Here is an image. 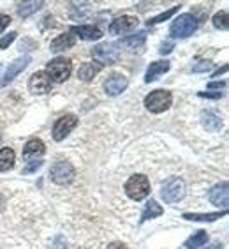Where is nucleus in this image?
Wrapping results in <instances>:
<instances>
[{
	"mask_svg": "<svg viewBox=\"0 0 229 249\" xmlns=\"http://www.w3.org/2000/svg\"><path fill=\"white\" fill-rule=\"evenodd\" d=\"M46 74H48V78L51 80V82H57V83H62L65 82L67 78L71 76L72 72V64L69 58L65 57H57L53 58L51 62L48 64V67H46Z\"/></svg>",
	"mask_w": 229,
	"mask_h": 249,
	"instance_id": "obj_1",
	"label": "nucleus"
},
{
	"mask_svg": "<svg viewBox=\"0 0 229 249\" xmlns=\"http://www.w3.org/2000/svg\"><path fill=\"white\" fill-rule=\"evenodd\" d=\"M173 103V96L169 90H153L145 97V106L152 113H163Z\"/></svg>",
	"mask_w": 229,
	"mask_h": 249,
	"instance_id": "obj_2",
	"label": "nucleus"
},
{
	"mask_svg": "<svg viewBox=\"0 0 229 249\" xmlns=\"http://www.w3.org/2000/svg\"><path fill=\"white\" fill-rule=\"evenodd\" d=\"M197 19L192 15H180L169 27V34L173 37H189L197 30Z\"/></svg>",
	"mask_w": 229,
	"mask_h": 249,
	"instance_id": "obj_3",
	"label": "nucleus"
},
{
	"mask_svg": "<svg viewBox=\"0 0 229 249\" xmlns=\"http://www.w3.org/2000/svg\"><path fill=\"white\" fill-rule=\"evenodd\" d=\"M125 193H127V196L136 201L145 200L150 195V182H148V178L145 175H132L125 182Z\"/></svg>",
	"mask_w": 229,
	"mask_h": 249,
	"instance_id": "obj_4",
	"label": "nucleus"
},
{
	"mask_svg": "<svg viewBox=\"0 0 229 249\" xmlns=\"http://www.w3.org/2000/svg\"><path fill=\"white\" fill-rule=\"evenodd\" d=\"M185 195V182L180 177H171L169 180L163 184L161 196L166 203H177Z\"/></svg>",
	"mask_w": 229,
	"mask_h": 249,
	"instance_id": "obj_5",
	"label": "nucleus"
},
{
	"mask_svg": "<svg viewBox=\"0 0 229 249\" xmlns=\"http://www.w3.org/2000/svg\"><path fill=\"white\" fill-rule=\"evenodd\" d=\"M92 57H94V60L99 62V66H104V64L110 66V64H114L120 57L118 44H114V43L97 44L96 48L92 50Z\"/></svg>",
	"mask_w": 229,
	"mask_h": 249,
	"instance_id": "obj_6",
	"label": "nucleus"
},
{
	"mask_svg": "<svg viewBox=\"0 0 229 249\" xmlns=\"http://www.w3.org/2000/svg\"><path fill=\"white\" fill-rule=\"evenodd\" d=\"M74 166L71 163H65V161H58L51 166L49 170V177L55 184H60V186H65V184H71L72 178H74Z\"/></svg>",
	"mask_w": 229,
	"mask_h": 249,
	"instance_id": "obj_7",
	"label": "nucleus"
},
{
	"mask_svg": "<svg viewBox=\"0 0 229 249\" xmlns=\"http://www.w3.org/2000/svg\"><path fill=\"white\" fill-rule=\"evenodd\" d=\"M76 125H78L76 115H72V113L62 115L57 122H55V125H53V138H55V142H62V140L65 138L67 134L71 133Z\"/></svg>",
	"mask_w": 229,
	"mask_h": 249,
	"instance_id": "obj_8",
	"label": "nucleus"
},
{
	"mask_svg": "<svg viewBox=\"0 0 229 249\" xmlns=\"http://www.w3.org/2000/svg\"><path fill=\"white\" fill-rule=\"evenodd\" d=\"M30 60H32V58H30L29 55H25V57H18L16 60H13V62L7 66V69H5V72L2 74V78H0V87L9 85V83L18 76L19 72L25 71V67L29 66Z\"/></svg>",
	"mask_w": 229,
	"mask_h": 249,
	"instance_id": "obj_9",
	"label": "nucleus"
},
{
	"mask_svg": "<svg viewBox=\"0 0 229 249\" xmlns=\"http://www.w3.org/2000/svg\"><path fill=\"white\" fill-rule=\"evenodd\" d=\"M129 85V80L124 76V74H120V72H113L110 74V78L104 82V90L108 96H118L122 92L127 89Z\"/></svg>",
	"mask_w": 229,
	"mask_h": 249,
	"instance_id": "obj_10",
	"label": "nucleus"
},
{
	"mask_svg": "<svg viewBox=\"0 0 229 249\" xmlns=\"http://www.w3.org/2000/svg\"><path fill=\"white\" fill-rule=\"evenodd\" d=\"M51 89V80L48 78V74L44 71L33 72L29 80V90L32 94H46Z\"/></svg>",
	"mask_w": 229,
	"mask_h": 249,
	"instance_id": "obj_11",
	"label": "nucleus"
},
{
	"mask_svg": "<svg viewBox=\"0 0 229 249\" xmlns=\"http://www.w3.org/2000/svg\"><path fill=\"white\" fill-rule=\"evenodd\" d=\"M139 19L136 16H131V15H124L120 16V18H114L110 25V32L111 34H125V32H131L138 27Z\"/></svg>",
	"mask_w": 229,
	"mask_h": 249,
	"instance_id": "obj_12",
	"label": "nucleus"
},
{
	"mask_svg": "<svg viewBox=\"0 0 229 249\" xmlns=\"http://www.w3.org/2000/svg\"><path fill=\"white\" fill-rule=\"evenodd\" d=\"M229 186L228 182H220L217 184V186H213L210 189V193H208V198H210V201L213 203V205L217 207H222V209H228V196H229Z\"/></svg>",
	"mask_w": 229,
	"mask_h": 249,
	"instance_id": "obj_13",
	"label": "nucleus"
},
{
	"mask_svg": "<svg viewBox=\"0 0 229 249\" xmlns=\"http://www.w3.org/2000/svg\"><path fill=\"white\" fill-rule=\"evenodd\" d=\"M169 67H171V64L167 62V60L152 62L150 66H148V69H147V74H145V82L150 83V82H153V80H157L161 74H164V72L169 71Z\"/></svg>",
	"mask_w": 229,
	"mask_h": 249,
	"instance_id": "obj_14",
	"label": "nucleus"
},
{
	"mask_svg": "<svg viewBox=\"0 0 229 249\" xmlns=\"http://www.w3.org/2000/svg\"><path fill=\"white\" fill-rule=\"evenodd\" d=\"M71 34H76V36H80V37L85 39V41H94V39H99L100 36H102V32H100L97 27H94V25H78V27H71Z\"/></svg>",
	"mask_w": 229,
	"mask_h": 249,
	"instance_id": "obj_15",
	"label": "nucleus"
},
{
	"mask_svg": "<svg viewBox=\"0 0 229 249\" xmlns=\"http://www.w3.org/2000/svg\"><path fill=\"white\" fill-rule=\"evenodd\" d=\"M74 44H76L74 36H71V34H62V36H58L57 39H53L51 44H49V50H51L53 53H58V52H64V50L72 48Z\"/></svg>",
	"mask_w": 229,
	"mask_h": 249,
	"instance_id": "obj_16",
	"label": "nucleus"
},
{
	"mask_svg": "<svg viewBox=\"0 0 229 249\" xmlns=\"http://www.w3.org/2000/svg\"><path fill=\"white\" fill-rule=\"evenodd\" d=\"M100 69H102V66H99V64L85 62V64H82L80 71H78V78H80L82 82H92V80L100 72Z\"/></svg>",
	"mask_w": 229,
	"mask_h": 249,
	"instance_id": "obj_17",
	"label": "nucleus"
},
{
	"mask_svg": "<svg viewBox=\"0 0 229 249\" xmlns=\"http://www.w3.org/2000/svg\"><path fill=\"white\" fill-rule=\"evenodd\" d=\"M201 124L206 131H212V133H217V131L222 129V120L220 117H217L212 111H203L201 113Z\"/></svg>",
	"mask_w": 229,
	"mask_h": 249,
	"instance_id": "obj_18",
	"label": "nucleus"
},
{
	"mask_svg": "<svg viewBox=\"0 0 229 249\" xmlns=\"http://www.w3.org/2000/svg\"><path fill=\"white\" fill-rule=\"evenodd\" d=\"M44 150H46V147H44V143L41 140H30V142H27V145H25L23 158L25 159L37 158V156H43Z\"/></svg>",
	"mask_w": 229,
	"mask_h": 249,
	"instance_id": "obj_19",
	"label": "nucleus"
},
{
	"mask_svg": "<svg viewBox=\"0 0 229 249\" xmlns=\"http://www.w3.org/2000/svg\"><path fill=\"white\" fill-rule=\"evenodd\" d=\"M145 41H147V32L141 30V32H136V34H132V36L124 37L122 41H120V44H124L125 48L136 50V48H139V46H143Z\"/></svg>",
	"mask_w": 229,
	"mask_h": 249,
	"instance_id": "obj_20",
	"label": "nucleus"
},
{
	"mask_svg": "<svg viewBox=\"0 0 229 249\" xmlns=\"http://www.w3.org/2000/svg\"><path fill=\"white\" fill-rule=\"evenodd\" d=\"M163 207L159 205L157 201L155 200H150L145 205V211H143V214H141V223H145V221H148V219H153V217H159L161 214H163Z\"/></svg>",
	"mask_w": 229,
	"mask_h": 249,
	"instance_id": "obj_21",
	"label": "nucleus"
},
{
	"mask_svg": "<svg viewBox=\"0 0 229 249\" xmlns=\"http://www.w3.org/2000/svg\"><path fill=\"white\" fill-rule=\"evenodd\" d=\"M16 154L13 149H0V172H7L15 166Z\"/></svg>",
	"mask_w": 229,
	"mask_h": 249,
	"instance_id": "obj_22",
	"label": "nucleus"
},
{
	"mask_svg": "<svg viewBox=\"0 0 229 249\" xmlns=\"http://www.w3.org/2000/svg\"><path fill=\"white\" fill-rule=\"evenodd\" d=\"M222 216H226V211L222 212H208V214H183V219H189V221H208V223H212V221H217L220 219Z\"/></svg>",
	"mask_w": 229,
	"mask_h": 249,
	"instance_id": "obj_23",
	"label": "nucleus"
},
{
	"mask_svg": "<svg viewBox=\"0 0 229 249\" xmlns=\"http://www.w3.org/2000/svg\"><path fill=\"white\" fill-rule=\"evenodd\" d=\"M43 5H44V2H23V4L18 5V15L21 16V18H29L30 15L37 13Z\"/></svg>",
	"mask_w": 229,
	"mask_h": 249,
	"instance_id": "obj_24",
	"label": "nucleus"
},
{
	"mask_svg": "<svg viewBox=\"0 0 229 249\" xmlns=\"http://www.w3.org/2000/svg\"><path fill=\"white\" fill-rule=\"evenodd\" d=\"M206 240H208V233H206V231H203V230H199V231H196V233L192 235L191 239L187 240V246H189L191 249L201 248L203 244H206Z\"/></svg>",
	"mask_w": 229,
	"mask_h": 249,
	"instance_id": "obj_25",
	"label": "nucleus"
},
{
	"mask_svg": "<svg viewBox=\"0 0 229 249\" xmlns=\"http://www.w3.org/2000/svg\"><path fill=\"white\" fill-rule=\"evenodd\" d=\"M178 9H180V5H175V7H171V9H167L166 13H161V15H159V16H155V18L148 19V21H147V23H148V27H150V25L163 23V21H166V19H169L173 15H175V13H178Z\"/></svg>",
	"mask_w": 229,
	"mask_h": 249,
	"instance_id": "obj_26",
	"label": "nucleus"
},
{
	"mask_svg": "<svg viewBox=\"0 0 229 249\" xmlns=\"http://www.w3.org/2000/svg\"><path fill=\"white\" fill-rule=\"evenodd\" d=\"M213 27L219 30H228V11H219L217 15L213 16Z\"/></svg>",
	"mask_w": 229,
	"mask_h": 249,
	"instance_id": "obj_27",
	"label": "nucleus"
},
{
	"mask_svg": "<svg viewBox=\"0 0 229 249\" xmlns=\"http://www.w3.org/2000/svg\"><path fill=\"white\" fill-rule=\"evenodd\" d=\"M16 36H18L16 32H9L7 36H4V37L0 39V50H5V48H7V46H9V44L16 39Z\"/></svg>",
	"mask_w": 229,
	"mask_h": 249,
	"instance_id": "obj_28",
	"label": "nucleus"
},
{
	"mask_svg": "<svg viewBox=\"0 0 229 249\" xmlns=\"http://www.w3.org/2000/svg\"><path fill=\"white\" fill-rule=\"evenodd\" d=\"M173 48H175V44L171 43V41H166V43L161 44V48H159V53L161 55H167V53H171Z\"/></svg>",
	"mask_w": 229,
	"mask_h": 249,
	"instance_id": "obj_29",
	"label": "nucleus"
},
{
	"mask_svg": "<svg viewBox=\"0 0 229 249\" xmlns=\"http://www.w3.org/2000/svg\"><path fill=\"white\" fill-rule=\"evenodd\" d=\"M41 166H43V161H33V163H30L27 168H23V173H32V172H35V170H39Z\"/></svg>",
	"mask_w": 229,
	"mask_h": 249,
	"instance_id": "obj_30",
	"label": "nucleus"
},
{
	"mask_svg": "<svg viewBox=\"0 0 229 249\" xmlns=\"http://www.w3.org/2000/svg\"><path fill=\"white\" fill-rule=\"evenodd\" d=\"M212 67L210 62H199L197 66H192V71L194 72H203V71H208Z\"/></svg>",
	"mask_w": 229,
	"mask_h": 249,
	"instance_id": "obj_31",
	"label": "nucleus"
},
{
	"mask_svg": "<svg viewBox=\"0 0 229 249\" xmlns=\"http://www.w3.org/2000/svg\"><path fill=\"white\" fill-rule=\"evenodd\" d=\"M9 23H11V18L7 15H0V34L4 32L7 27H9Z\"/></svg>",
	"mask_w": 229,
	"mask_h": 249,
	"instance_id": "obj_32",
	"label": "nucleus"
},
{
	"mask_svg": "<svg viewBox=\"0 0 229 249\" xmlns=\"http://www.w3.org/2000/svg\"><path fill=\"white\" fill-rule=\"evenodd\" d=\"M197 96L199 97H208V99H220V97H222V92H199V94H197Z\"/></svg>",
	"mask_w": 229,
	"mask_h": 249,
	"instance_id": "obj_33",
	"label": "nucleus"
},
{
	"mask_svg": "<svg viewBox=\"0 0 229 249\" xmlns=\"http://www.w3.org/2000/svg\"><path fill=\"white\" fill-rule=\"evenodd\" d=\"M108 249H127V246H125L124 242H111V244L108 246Z\"/></svg>",
	"mask_w": 229,
	"mask_h": 249,
	"instance_id": "obj_34",
	"label": "nucleus"
},
{
	"mask_svg": "<svg viewBox=\"0 0 229 249\" xmlns=\"http://www.w3.org/2000/svg\"><path fill=\"white\" fill-rule=\"evenodd\" d=\"M226 82H212L208 83V89H220V87H224Z\"/></svg>",
	"mask_w": 229,
	"mask_h": 249,
	"instance_id": "obj_35",
	"label": "nucleus"
},
{
	"mask_svg": "<svg viewBox=\"0 0 229 249\" xmlns=\"http://www.w3.org/2000/svg\"><path fill=\"white\" fill-rule=\"evenodd\" d=\"M226 71H228V66H224L222 69H217V71L213 72V78H217V76L220 74V72H226Z\"/></svg>",
	"mask_w": 229,
	"mask_h": 249,
	"instance_id": "obj_36",
	"label": "nucleus"
},
{
	"mask_svg": "<svg viewBox=\"0 0 229 249\" xmlns=\"http://www.w3.org/2000/svg\"><path fill=\"white\" fill-rule=\"evenodd\" d=\"M208 249H222V244H220V242H213Z\"/></svg>",
	"mask_w": 229,
	"mask_h": 249,
	"instance_id": "obj_37",
	"label": "nucleus"
},
{
	"mask_svg": "<svg viewBox=\"0 0 229 249\" xmlns=\"http://www.w3.org/2000/svg\"><path fill=\"white\" fill-rule=\"evenodd\" d=\"M189 249H191V248H189Z\"/></svg>",
	"mask_w": 229,
	"mask_h": 249,
	"instance_id": "obj_38",
	"label": "nucleus"
}]
</instances>
